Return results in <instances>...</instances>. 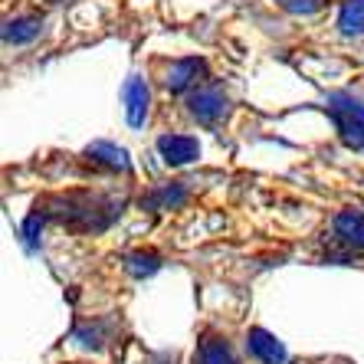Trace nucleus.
I'll use <instances>...</instances> for the list:
<instances>
[{
    "label": "nucleus",
    "mask_w": 364,
    "mask_h": 364,
    "mask_svg": "<svg viewBox=\"0 0 364 364\" xmlns=\"http://www.w3.org/2000/svg\"><path fill=\"white\" fill-rule=\"evenodd\" d=\"M187 105H191V115L207 128L220 125L223 115H227V95H223L220 89H197V92L187 99Z\"/></svg>",
    "instance_id": "2"
},
{
    "label": "nucleus",
    "mask_w": 364,
    "mask_h": 364,
    "mask_svg": "<svg viewBox=\"0 0 364 364\" xmlns=\"http://www.w3.org/2000/svg\"><path fill=\"white\" fill-rule=\"evenodd\" d=\"M328 115L338 128L341 141L351 148H364V102L351 99V95H331Z\"/></svg>",
    "instance_id": "1"
},
{
    "label": "nucleus",
    "mask_w": 364,
    "mask_h": 364,
    "mask_svg": "<svg viewBox=\"0 0 364 364\" xmlns=\"http://www.w3.org/2000/svg\"><path fill=\"white\" fill-rule=\"evenodd\" d=\"M335 233L338 240H345L348 246L364 250V213L361 210H341L335 217Z\"/></svg>",
    "instance_id": "5"
},
{
    "label": "nucleus",
    "mask_w": 364,
    "mask_h": 364,
    "mask_svg": "<svg viewBox=\"0 0 364 364\" xmlns=\"http://www.w3.org/2000/svg\"><path fill=\"white\" fill-rule=\"evenodd\" d=\"M194 364H237V358H233V351H230L227 341H220V338H203L200 345H197Z\"/></svg>",
    "instance_id": "8"
},
{
    "label": "nucleus",
    "mask_w": 364,
    "mask_h": 364,
    "mask_svg": "<svg viewBox=\"0 0 364 364\" xmlns=\"http://www.w3.org/2000/svg\"><path fill=\"white\" fill-rule=\"evenodd\" d=\"M40 20L36 17H17V20H10L7 30H4V40L7 43H30L33 36H40Z\"/></svg>",
    "instance_id": "10"
},
{
    "label": "nucleus",
    "mask_w": 364,
    "mask_h": 364,
    "mask_svg": "<svg viewBox=\"0 0 364 364\" xmlns=\"http://www.w3.org/2000/svg\"><path fill=\"white\" fill-rule=\"evenodd\" d=\"M53 4H60V0H53Z\"/></svg>",
    "instance_id": "13"
},
{
    "label": "nucleus",
    "mask_w": 364,
    "mask_h": 364,
    "mask_svg": "<svg viewBox=\"0 0 364 364\" xmlns=\"http://www.w3.org/2000/svg\"><path fill=\"white\" fill-rule=\"evenodd\" d=\"M89 154H92L95 161L109 164V168H128V158L122 148H115V144H92L89 148Z\"/></svg>",
    "instance_id": "11"
},
{
    "label": "nucleus",
    "mask_w": 364,
    "mask_h": 364,
    "mask_svg": "<svg viewBox=\"0 0 364 364\" xmlns=\"http://www.w3.org/2000/svg\"><path fill=\"white\" fill-rule=\"evenodd\" d=\"M132 272H135V276H141V272H154L158 269V259H154V256H132Z\"/></svg>",
    "instance_id": "12"
},
{
    "label": "nucleus",
    "mask_w": 364,
    "mask_h": 364,
    "mask_svg": "<svg viewBox=\"0 0 364 364\" xmlns=\"http://www.w3.org/2000/svg\"><path fill=\"white\" fill-rule=\"evenodd\" d=\"M338 30L345 36H364V0H348L341 7Z\"/></svg>",
    "instance_id": "9"
},
{
    "label": "nucleus",
    "mask_w": 364,
    "mask_h": 364,
    "mask_svg": "<svg viewBox=\"0 0 364 364\" xmlns=\"http://www.w3.org/2000/svg\"><path fill=\"white\" fill-rule=\"evenodd\" d=\"M125 112L132 125H141L144 115H148V85L138 76L128 79V85H125Z\"/></svg>",
    "instance_id": "7"
},
{
    "label": "nucleus",
    "mask_w": 364,
    "mask_h": 364,
    "mask_svg": "<svg viewBox=\"0 0 364 364\" xmlns=\"http://www.w3.org/2000/svg\"><path fill=\"white\" fill-rule=\"evenodd\" d=\"M200 73H203V63L200 60H178V63H171L164 85H168L171 92H184L187 85L197 82V76H200Z\"/></svg>",
    "instance_id": "6"
},
{
    "label": "nucleus",
    "mask_w": 364,
    "mask_h": 364,
    "mask_svg": "<svg viewBox=\"0 0 364 364\" xmlns=\"http://www.w3.org/2000/svg\"><path fill=\"white\" fill-rule=\"evenodd\" d=\"M158 151H161V158L168 164H187L194 161L197 154H200V144H197V138L191 135H161L158 138Z\"/></svg>",
    "instance_id": "3"
},
{
    "label": "nucleus",
    "mask_w": 364,
    "mask_h": 364,
    "mask_svg": "<svg viewBox=\"0 0 364 364\" xmlns=\"http://www.w3.org/2000/svg\"><path fill=\"white\" fill-rule=\"evenodd\" d=\"M246 348H250V355H253L259 364H282V361H286V348H282L279 341L272 338L269 331H263V328L250 331Z\"/></svg>",
    "instance_id": "4"
}]
</instances>
